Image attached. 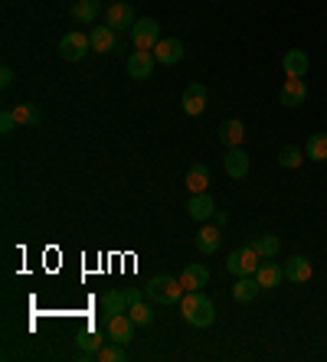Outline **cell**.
I'll return each instance as SVG.
<instances>
[{
    "label": "cell",
    "mask_w": 327,
    "mask_h": 362,
    "mask_svg": "<svg viewBox=\"0 0 327 362\" xmlns=\"http://www.w3.org/2000/svg\"><path fill=\"white\" fill-rule=\"evenodd\" d=\"M180 313L190 327H200V329L213 327V320H216V307L203 291H187V294L180 297Z\"/></svg>",
    "instance_id": "1"
},
{
    "label": "cell",
    "mask_w": 327,
    "mask_h": 362,
    "mask_svg": "<svg viewBox=\"0 0 327 362\" xmlns=\"http://www.w3.org/2000/svg\"><path fill=\"white\" fill-rule=\"evenodd\" d=\"M187 294L180 284V278H167V274H157L147 284V297L154 303H180V297Z\"/></svg>",
    "instance_id": "2"
},
{
    "label": "cell",
    "mask_w": 327,
    "mask_h": 362,
    "mask_svg": "<svg viewBox=\"0 0 327 362\" xmlns=\"http://www.w3.org/2000/svg\"><path fill=\"white\" fill-rule=\"evenodd\" d=\"M258 264L262 262H258V252L252 248V245H242V248L229 252V258H226V271L236 274V278H242V274H256Z\"/></svg>",
    "instance_id": "3"
},
{
    "label": "cell",
    "mask_w": 327,
    "mask_h": 362,
    "mask_svg": "<svg viewBox=\"0 0 327 362\" xmlns=\"http://www.w3.org/2000/svg\"><path fill=\"white\" fill-rule=\"evenodd\" d=\"M131 42H134V49L154 52V46L161 42V23H157L154 17L138 20V23L131 26Z\"/></svg>",
    "instance_id": "4"
},
{
    "label": "cell",
    "mask_w": 327,
    "mask_h": 362,
    "mask_svg": "<svg viewBox=\"0 0 327 362\" xmlns=\"http://www.w3.org/2000/svg\"><path fill=\"white\" fill-rule=\"evenodd\" d=\"M138 300H141V291H138V287H128V291H108V294L102 297L105 320H108V317H115V313H128Z\"/></svg>",
    "instance_id": "5"
},
{
    "label": "cell",
    "mask_w": 327,
    "mask_h": 362,
    "mask_svg": "<svg viewBox=\"0 0 327 362\" xmlns=\"http://www.w3.org/2000/svg\"><path fill=\"white\" fill-rule=\"evenodd\" d=\"M88 49H92V40L86 33H79V30H72L59 40V56L66 62H82L88 56Z\"/></svg>",
    "instance_id": "6"
},
{
    "label": "cell",
    "mask_w": 327,
    "mask_h": 362,
    "mask_svg": "<svg viewBox=\"0 0 327 362\" xmlns=\"http://www.w3.org/2000/svg\"><path fill=\"white\" fill-rule=\"evenodd\" d=\"M134 327H138V323L131 320L128 313H115V317L105 320V337H108V343L128 346L131 339H134Z\"/></svg>",
    "instance_id": "7"
},
{
    "label": "cell",
    "mask_w": 327,
    "mask_h": 362,
    "mask_svg": "<svg viewBox=\"0 0 327 362\" xmlns=\"http://www.w3.org/2000/svg\"><path fill=\"white\" fill-rule=\"evenodd\" d=\"M105 23L112 26L115 33H125V30L131 33V26L138 23V17H134V7H131V4H125V0H118V4H112V7L105 10Z\"/></svg>",
    "instance_id": "8"
},
{
    "label": "cell",
    "mask_w": 327,
    "mask_h": 362,
    "mask_svg": "<svg viewBox=\"0 0 327 362\" xmlns=\"http://www.w3.org/2000/svg\"><path fill=\"white\" fill-rule=\"evenodd\" d=\"M157 59H154V52H147V49H134L125 59V69H128V76L131 78H151V72H154Z\"/></svg>",
    "instance_id": "9"
},
{
    "label": "cell",
    "mask_w": 327,
    "mask_h": 362,
    "mask_svg": "<svg viewBox=\"0 0 327 362\" xmlns=\"http://www.w3.org/2000/svg\"><path fill=\"white\" fill-rule=\"evenodd\" d=\"M180 108H183V115H190V118L203 115V111H207V88L200 82L187 85V88H183V98H180Z\"/></svg>",
    "instance_id": "10"
},
{
    "label": "cell",
    "mask_w": 327,
    "mask_h": 362,
    "mask_svg": "<svg viewBox=\"0 0 327 362\" xmlns=\"http://www.w3.org/2000/svg\"><path fill=\"white\" fill-rule=\"evenodd\" d=\"M88 40H92V49H95V52H121V49H125V46L118 42V33H115L108 23L92 26Z\"/></svg>",
    "instance_id": "11"
},
{
    "label": "cell",
    "mask_w": 327,
    "mask_h": 362,
    "mask_svg": "<svg viewBox=\"0 0 327 362\" xmlns=\"http://www.w3.org/2000/svg\"><path fill=\"white\" fill-rule=\"evenodd\" d=\"M314 278V264L304 258V255H292L288 262H285V281H292V284H308Z\"/></svg>",
    "instance_id": "12"
},
{
    "label": "cell",
    "mask_w": 327,
    "mask_h": 362,
    "mask_svg": "<svg viewBox=\"0 0 327 362\" xmlns=\"http://www.w3.org/2000/svg\"><path fill=\"white\" fill-rule=\"evenodd\" d=\"M308 52H302V49H288L282 56V72H285V78H304L308 76Z\"/></svg>",
    "instance_id": "13"
},
{
    "label": "cell",
    "mask_w": 327,
    "mask_h": 362,
    "mask_svg": "<svg viewBox=\"0 0 327 362\" xmlns=\"http://www.w3.org/2000/svg\"><path fill=\"white\" fill-rule=\"evenodd\" d=\"M226 177L229 180L249 177V153L242 151V147H229V153H226Z\"/></svg>",
    "instance_id": "14"
},
{
    "label": "cell",
    "mask_w": 327,
    "mask_h": 362,
    "mask_svg": "<svg viewBox=\"0 0 327 362\" xmlns=\"http://www.w3.org/2000/svg\"><path fill=\"white\" fill-rule=\"evenodd\" d=\"M154 59L161 62V66H173V62H180L183 59V42L180 40H164L161 36V42L154 46Z\"/></svg>",
    "instance_id": "15"
},
{
    "label": "cell",
    "mask_w": 327,
    "mask_h": 362,
    "mask_svg": "<svg viewBox=\"0 0 327 362\" xmlns=\"http://www.w3.org/2000/svg\"><path fill=\"white\" fill-rule=\"evenodd\" d=\"M187 212H190V219L207 222L210 216H216V202H213V196H210V193H193V196H190Z\"/></svg>",
    "instance_id": "16"
},
{
    "label": "cell",
    "mask_w": 327,
    "mask_h": 362,
    "mask_svg": "<svg viewBox=\"0 0 327 362\" xmlns=\"http://www.w3.org/2000/svg\"><path fill=\"white\" fill-rule=\"evenodd\" d=\"M304 98H308V85H304L302 78H285V85H282L285 108H298V105H304Z\"/></svg>",
    "instance_id": "17"
},
{
    "label": "cell",
    "mask_w": 327,
    "mask_h": 362,
    "mask_svg": "<svg viewBox=\"0 0 327 362\" xmlns=\"http://www.w3.org/2000/svg\"><path fill=\"white\" fill-rule=\"evenodd\" d=\"M207 281H210V268H207V264H187V268L180 271L183 291H200V287H207Z\"/></svg>",
    "instance_id": "18"
},
{
    "label": "cell",
    "mask_w": 327,
    "mask_h": 362,
    "mask_svg": "<svg viewBox=\"0 0 327 362\" xmlns=\"http://www.w3.org/2000/svg\"><path fill=\"white\" fill-rule=\"evenodd\" d=\"M219 242H223V232H219V226H203L197 232V248L203 255H216V252H219Z\"/></svg>",
    "instance_id": "19"
},
{
    "label": "cell",
    "mask_w": 327,
    "mask_h": 362,
    "mask_svg": "<svg viewBox=\"0 0 327 362\" xmlns=\"http://www.w3.org/2000/svg\"><path fill=\"white\" fill-rule=\"evenodd\" d=\"M242 137H246V124H242L239 118H229L219 124V141L226 144V151H229V147H239Z\"/></svg>",
    "instance_id": "20"
},
{
    "label": "cell",
    "mask_w": 327,
    "mask_h": 362,
    "mask_svg": "<svg viewBox=\"0 0 327 362\" xmlns=\"http://www.w3.org/2000/svg\"><path fill=\"white\" fill-rule=\"evenodd\" d=\"M258 291H262V287H258L256 274H242V278L233 284V300H239V303H249V300H256V294H258Z\"/></svg>",
    "instance_id": "21"
},
{
    "label": "cell",
    "mask_w": 327,
    "mask_h": 362,
    "mask_svg": "<svg viewBox=\"0 0 327 362\" xmlns=\"http://www.w3.org/2000/svg\"><path fill=\"white\" fill-rule=\"evenodd\" d=\"M187 189L190 193H207V186H210V170H207V163H193V167L187 170Z\"/></svg>",
    "instance_id": "22"
},
{
    "label": "cell",
    "mask_w": 327,
    "mask_h": 362,
    "mask_svg": "<svg viewBox=\"0 0 327 362\" xmlns=\"http://www.w3.org/2000/svg\"><path fill=\"white\" fill-rule=\"evenodd\" d=\"M282 278H285V268H278L275 262H262L258 264V271H256L258 287H278L282 284Z\"/></svg>",
    "instance_id": "23"
},
{
    "label": "cell",
    "mask_w": 327,
    "mask_h": 362,
    "mask_svg": "<svg viewBox=\"0 0 327 362\" xmlns=\"http://www.w3.org/2000/svg\"><path fill=\"white\" fill-rule=\"evenodd\" d=\"M72 20L76 23H95L98 20V0H76L72 4Z\"/></svg>",
    "instance_id": "24"
},
{
    "label": "cell",
    "mask_w": 327,
    "mask_h": 362,
    "mask_svg": "<svg viewBox=\"0 0 327 362\" xmlns=\"http://www.w3.org/2000/svg\"><path fill=\"white\" fill-rule=\"evenodd\" d=\"M13 118H17V127H36L43 121V115L36 105H13Z\"/></svg>",
    "instance_id": "25"
},
{
    "label": "cell",
    "mask_w": 327,
    "mask_h": 362,
    "mask_svg": "<svg viewBox=\"0 0 327 362\" xmlns=\"http://www.w3.org/2000/svg\"><path fill=\"white\" fill-rule=\"evenodd\" d=\"M304 157L314 163H324L327 160V134H311L308 147H304Z\"/></svg>",
    "instance_id": "26"
},
{
    "label": "cell",
    "mask_w": 327,
    "mask_h": 362,
    "mask_svg": "<svg viewBox=\"0 0 327 362\" xmlns=\"http://www.w3.org/2000/svg\"><path fill=\"white\" fill-rule=\"evenodd\" d=\"M252 248L258 252V258H275L278 248H282V242H278V235H256L252 238Z\"/></svg>",
    "instance_id": "27"
},
{
    "label": "cell",
    "mask_w": 327,
    "mask_h": 362,
    "mask_svg": "<svg viewBox=\"0 0 327 362\" xmlns=\"http://www.w3.org/2000/svg\"><path fill=\"white\" fill-rule=\"evenodd\" d=\"M92 359H98V362H125V359H128V353H125V346L108 343V346H102Z\"/></svg>",
    "instance_id": "28"
},
{
    "label": "cell",
    "mask_w": 327,
    "mask_h": 362,
    "mask_svg": "<svg viewBox=\"0 0 327 362\" xmlns=\"http://www.w3.org/2000/svg\"><path fill=\"white\" fill-rule=\"evenodd\" d=\"M278 163H282V167H288V170L302 167V163H304V151H302V147H285V151L278 153Z\"/></svg>",
    "instance_id": "29"
},
{
    "label": "cell",
    "mask_w": 327,
    "mask_h": 362,
    "mask_svg": "<svg viewBox=\"0 0 327 362\" xmlns=\"http://www.w3.org/2000/svg\"><path fill=\"white\" fill-rule=\"evenodd\" d=\"M128 317H131L134 323H138V327H151V320H154V313H151V307H147L144 300L134 303V307L128 310Z\"/></svg>",
    "instance_id": "30"
},
{
    "label": "cell",
    "mask_w": 327,
    "mask_h": 362,
    "mask_svg": "<svg viewBox=\"0 0 327 362\" xmlns=\"http://www.w3.org/2000/svg\"><path fill=\"white\" fill-rule=\"evenodd\" d=\"M79 346H82L86 356H95L105 346V339H102V333H82V337H79Z\"/></svg>",
    "instance_id": "31"
},
{
    "label": "cell",
    "mask_w": 327,
    "mask_h": 362,
    "mask_svg": "<svg viewBox=\"0 0 327 362\" xmlns=\"http://www.w3.org/2000/svg\"><path fill=\"white\" fill-rule=\"evenodd\" d=\"M17 127V118H13V108H4L0 111V134H10Z\"/></svg>",
    "instance_id": "32"
},
{
    "label": "cell",
    "mask_w": 327,
    "mask_h": 362,
    "mask_svg": "<svg viewBox=\"0 0 327 362\" xmlns=\"http://www.w3.org/2000/svg\"><path fill=\"white\" fill-rule=\"evenodd\" d=\"M0 85H4V88H10V85H13V69H10V66L0 69Z\"/></svg>",
    "instance_id": "33"
}]
</instances>
